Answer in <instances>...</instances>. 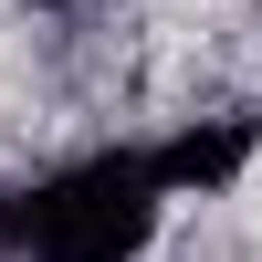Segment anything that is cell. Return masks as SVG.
I'll return each mask as SVG.
<instances>
[{
	"instance_id": "6da1fadb",
	"label": "cell",
	"mask_w": 262,
	"mask_h": 262,
	"mask_svg": "<svg viewBox=\"0 0 262 262\" xmlns=\"http://www.w3.org/2000/svg\"><path fill=\"white\" fill-rule=\"evenodd\" d=\"M168 179L137 147H95V158L53 168L42 189H21V262H137L158 242Z\"/></svg>"
},
{
	"instance_id": "7a4b0ae2",
	"label": "cell",
	"mask_w": 262,
	"mask_h": 262,
	"mask_svg": "<svg viewBox=\"0 0 262 262\" xmlns=\"http://www.w3.org/2000/svg\"><path fill=\"white\" fill-rule=\"evenodd\" d=\"M147 158H158L168 200H210V189H231L252 168V126L242 116H200V126H179L168 147H147Z\"/></svg>"
},
{
	"instance_id": "3957f363",
	"label": "cell",
	"mask_w": 262,
	"mask_h": 262,
	"mask_svg": "<svg viewBox=\"0 0 262 262\" xmlns=\"http://www.w3.org/2000/svg\"><path fill=\"white\" fill-rule=\"evenodd\" d=\"M0 262H21V189H0Z\"/></svg>"
}]
</instances>
